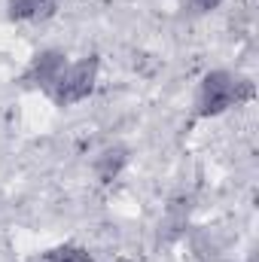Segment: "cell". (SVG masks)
<instances>
[{
	"label": "cell",
	"instance_id": "cell-4",
	"mask_svg": "<svg viewBox=\"0 0 259 262\" xmlns=\"http://www.w3.org/2000/svg\"><path fill=\"white\" fill-rule=\"evenodd\" d=\"M128 156H131L128 146H122V143H110V146L98 149V156L92 159V171H95L98 183H113V180L125 171Z\"/></svg>",
	"mask_w": 259,
	"mask_h": 262
},
{
	"label": "cell",
	"instance_id": "cell-2",
	"mask_svg": "<svg viewBox=\"0 0 259 262\" xmlns=\"http://www.w3.org/2000/svg\"><path fill=\"white\" fill-rule=\"evenodd\" d=\"M98 73H101V58L98 55H85V58L67 61V67L61 70V76L55 79V85L49 89L46 98L55 107H73V104L85 101L95 92Z\"/></svg>",
	"mask_w": 259,
	"mask_h": 262
},
{
	"label": "cell",
	"instance_id": "cell-5",
	"mask_svg": "<svg viewBox=\"0 0 259 262\" xmlns=\"http://www.w3.org/2000/svg\"><path fill=\"white\" fill-rule=\"evenodd\" d=\"M58 9V0H6V15L12 21H46Z\"/></svg>",
	"mask_w": 259,
	"mask_h": 262
},
{
	"label": "cell",
	"instance_id": "cell-6",
	"mask_svg": "<svg viewBox=\"0 0 259 262\" xmlns=\"http://www.w3.org/2000/svg\"><path fill=\"white\" fill-rule=\"evenodd\" d=\"M43 262H95V259L89 256V250H82V247H76V244H64V247L49 250Z\"/></svg>",
	"mask_w": 259,
	"mask_h": 262
},
{
	"label": "cell",
	"instance_id": "cell-1",
	"mask_svg": "<svg viewBox=\"0 0 259 262\" xmlns=\"http://www.w3.org/2000/svg\"><path fill=\"white\" fill-rule=\"evenodd\" d=\"M256 98V85L250 76L232 73L226 67H213L207 70L198 85H195L192 98V113L195 119H217L235 107H244Z\"/></svg>",
	"mask_w": 259,
	"mask_h": 262
},
{
	"label": "cell",
	"instance_id": "cell-7",
	"mask_svg": "<svg viewBox=\"0 0 259 262\" xmlns=\"http://www.w3.org/2000/svg\"><path fill=\"white\" fill-rule=\"evenodd\" d=\"M186 3H189V9L195 15H207V12H217L226 0H186Z\"/></svg>",
	"mask_w": 259,
	"mask_h": 262
},
{
	"label": "cell",
	"instance_id": "cell-3",
	"mask_svg": "<svg viewBox=\"0 0 259 262\" xmlns=\"http://www.w3.org/2000/svg\"><path fill=\"white\" fill-rule=\"evenodd\" d=\"M67 67V52L64 49H43V52H37L28 67L21 70V85L25 89H37V92H43V95H49V89L55 85V79L61 76V70Z\"/></svg>",
	"mask_w": 259,
	"mask_h": 262
}]
</instances>
